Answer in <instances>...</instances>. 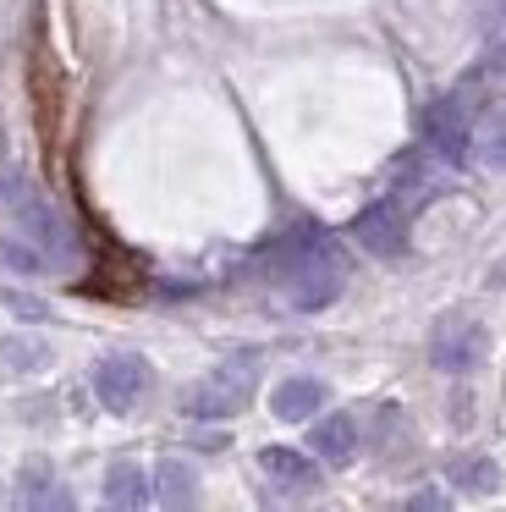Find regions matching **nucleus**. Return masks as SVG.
Here are the masks:
<instances>
[{
  "label": "nucleus",
  "instance_id": "1",
  "mask_svg": "<svg viewBox=\"0 0 506 512\" xmlns=\"http://www.w3.org/2000/svg\"><path fill=\"white\" fill-rule=\"evenodd\" d=\"M253 380H259V353H237V358H226L209 380H198V386L182 397V408L193 413V419H231V413L248 408Z\"/></svg>",
  "mask_w": 506,
  "mask_h": 512
},
{
  "label": "nucleus",
  "instance_id": "2",
  "mask_svg": "<svg viewBox=\"0 0 506 512\" xmlns=\"http://www.w3.org/2000/svg\"><path fill=\"white\" fill-rule=\"evenodd\" d=\"M484 353H490V331H484L479 320H468V314L440 320L435 336H429V364H435L440 375H473V369L484 364Z\"/></svg>",
  "mask_w": 506,
  "mask_h": 512
},
{
  "label": "nucleus",
  "instance_id": "3",
  "mask_svg": "<svg viewBox=\"0 0 506 512\" xmlns=\"http://www.w3.org/2000/svg\"><path fill=\"white\" fill-rule=\"evenodd\" d=\"M424 138L435 155L446 160H462L473 144V94L457 89V94H440V100H429L424 111Z\"/></svg>",
  "mask_w": 506,
  "mask_h": 512
},
{
  "label": "nucleus",
  "instance_id": "4",
  "mask_svg": "<svg viewBox=\"0 0 506 512\" xmlns=\"http://www.w3.org/2000/svg\"><path fill=\"white\" fill-rule=\"evenodd\" d=\"M94 391H99V402H105L110 413H132V408H138V397L149 391V364H143L138 353H110V358H99Z\"/></svg>",
  "mask_w": 506,
  "mask_h": 512
},
{
  "label": "nucleus",
  "instance_id": "5",
  "mask_svg": "<svg viewBox=\"0 0 506 512\" xmlns=\"http://www.w3.org/2000/svg\"><path fill=\"white\" fill-rule=\"evenodd\" d=\"M352 237H358L363 248H369L374 259H396V254H407V210L396 199H380V204H369V210L352 221Z\"/></svg>",
  "mask_w": 506,
  "mask_h": 512
},
{
  "label": "nucleus",
  "instance_id": "6",
  "mask_svg": "<svg viewBox=\"0 0 506 512\" xmlns=\"http://www.w3.org/2000/svg\"><path fill=\"white\" fill-rule=\"evenodd\" d=\"M259 468L275 490H286V496H314L319 490V463L303 452H292V446H264Z\"/></svg>",
  "mask_w": 506,
  "mask_h": 512
},
{
  "label": "nucleus",
  "instance_id": "7",
  "mask_svg": "<svg viewBox=\"0 0 506 512\" xmlns=\"http://www.w3.org/2000/svg\"><path fill=\"white\" fill-rule=\"evenodd\" d=\"M308 452L330 468L352 463V457H358V424H352V413H325V419L308 430Z\"/></svg>",
  "mask_w": 506,
  "mask_h": 512
},
{
  "label": "nucleus",
  "instance_id": "8",
  "mask_svg": "<svg viewBox=\"0 0 506 512\" xmlns=\"http://www.w3.org/2000/svg\"><path fill=\"white\" fill-rule=\"evenodd\" d=\"M325 380H314V375H286L281 386L270 391V413L275 419H286V424H297V419H314L319 408H325Z\"/></svg>",
  "mask_w": 506,
  "mask_h": 512
},
{
  "label": "nucleus",
  "instance_id": "9",
  "mask_svg": "<svg viewBox=\"0 0 506 512\" xmlns=\"http://www.w3.org/2000/svg\"><path fill=\"white\" fill-rule=\"evenodd\" d=\"M154 496V479L138 463H110L105 468V501L110 507H143Z\"/></svg>",
  "mask_w": 506,
  "mask_h": 512
},
{
  "label": "nucleus",
  "instance_id": "10",
  "mask_svg": "<svg viewBox=\"0 0 506 512\" xmlns=\"http://www.w3.org/2000/svg\"><path fill=\"white\" fill-rule=\"evenodd\" d=\"M451 485L457 490H468V496H490V490H501V468L490 463V457H479V452H462V457H451Z\"/></svg>",
  "mask_w": 506,
  "mask_h": 512
},
{
  "label": "nucleus",
  "instance_id": "11",
  "mask_svg": "<svg viewBox=\"0 0 506 512\" xmlns=\"http://www.w3.org/2000/svg\"><path fill=\"white\" fill-rule=\"evenodd\" d=\"M154 501H165V507H193V501H198L193 468L176 463V457H165V463L154 468Z\"/></svg>",
  "mask_w": 506,
  "mask_h": 512
},
{
  "label": "nucleus",
  "instance_id": "12",
  "mask_svg": "<svg viewBox=\"0 0 506 512\" xmlns=\"http://www.w3.org/2000/svg\"><path fill=\"white\" fill-rule=\"evenodd\" d=\"M17 215H22V226H28V237H39L50 254H66L72 248V237H66V226H61V215L50 210V204H39V199H22L17 204Z\"/></svg>",
  "mask_w": 506,
  "mask_h": 512
},
{
  "label": "nucleus",
  "instance_id": "13",
  "mask_svg": "<svg viewBox=\"0 0 506 512\" xmlns=\"http://www.w3.org/2000/svg\"><path fill=\"white\" fill-rule=\"evenodd\" d=\"M473 155H479V166H490V171H506V116L495 111V116H484L479 127H473Z\"/></svg>",
  "mask_w": 506,
  "mask_h": 512
},
{
  "label": "nucleus",
  "instance_id": "14",
  "mask_svg": "<svg viewBox=\"0 0 506 512\" xmlns=\"http://www.w3.org/2000/svg\"><path fill=\"white\" fill-rule=\"evenodd\" d=\"M44 347L39 342H28V336H6V342H0V364H11V369H39L44 364Z\"/></svg>",
  "mask_w": 506,
  "mask_h": 512
},
{
  "label": "nucleus",
  "instance_id": "15",
  "mask_svg": "<svg viewBox=\"0 0 506 512\" xmlns=\"http://www.w3.org/2000/svg\"><path fill=\"white\" fill-rule=\"evenodd\" d=\"M0 259H6L11 270H22V276H39L44 270V254L28 243H17V237H0Z\"/></svg>",
  "mask_w": 506,
  "mask_h": 512
},
{
  "label": "nucleus",
  "instance_id": "16",
  "mask_svg": "<svg viewBox=\"0 0 506 512\" xmlns=\"http://www.w3.org/2000/svg\"><path fill=\"white\" fill-rule=\"evenodd\" d=\"M11 314H22V320H44V303L39 298H22V292H6Z\"/></svg>",
  "mask_w": 506,
  "mask_h": 512
},
{
  "label": "nucleus",
  "instance_id": "17",
  "mask_svg": "<svg viewBox=\"0 0 506 512\" xmlns=\"http://www.w3.org/2000/svg\"><path fill=\"white\" fill-rule=\"evenodd\" d=\"M495 281H506V270H501V276H495Z\"/></svg>",
  "mask_w": 506,
  "mask_h": 512
}]
</instances>
